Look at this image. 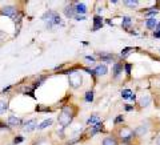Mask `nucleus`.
<instances>
[{
  "instance_id": "1",
  "label": "nucleus",
  "mask_w": 160,
  "mask_h": 145,
  "mask_svg": "<svg viewBox=\"0 0 160 145\" xmlns=\"http://www.w3.org/2000/svg\"><path fill=\"white\" fill-rule=\"evenodd\" d=\"M58 120H59V124H60L61 127H67V125L71 124V121H72V115L70 113V109H68L67 107L63 108V110L60 112Z\"/></svg>"
},
{
  "instance_id": "2",
  "label": "nucleus",
  "mask_w": 160,
  "mask_h": 145,
  "mask_svg": "<svg viewBox=\"0 0 160 145\" xmlns=\"http://www.w3.org/2000/svg\"><path fill=\"white\" fill-rule=\"evenodd\" d=\"M68 77H70V85L72 88H79L80 85H82V73L78 72V71H72V72H70V75H68Z\"/></svg>"
},
{
  "instance_id": "3",
  "label": "nucleus",
  "mask_w": 160,
  "mask_h": 145,
  "mask_svg": "<svg viewBox=\"0 0 160 145\" xmlns=\"http://www.w3.org/2000/svg\"><path fill=\"white\" fill-rule=\"evenodd\" d=\"M1 13L6 15V16H9V18H15L16 16V8L12 6H7L1 9Z\"/></svg>"
},
{
  "instance_id": "4",
  "label": "nucleus",
  "mask_w": 160,
  "mask_h": 145,
  "mask_svg": "<svg viewBox=\"0 0 160 145\" xmlns=\"http://www.w3.org/2000/svg\"><path fill=\"white\" fill-rule=\"evenodd\" d=\"M35 128H36V120L35 119L28 120V121H26L24 122V125H23L24 132H32Z\"/></svg>"
},
{
  "instance_id": "5",
  "label": "nucleus",
  "mask_w": 160,
  "mask_h": 145,
  "mask_svg": "<svg viewBox=\"0 0 160 145\" xmlns=\"http://www.w3.org/2000/svg\"><path fill=\"white\" fill-rule=\"evenodd\" d=\"M107 65L105 64H99L97 67L95 68V71H93V73L95 75H97V76H104L105 73H107Z\"/></svg>"
},
{
  "instance_id": "6",
  "label": "nucleus",
  "mask_w": 160,
  "mask_h": 145,
  "mask_svg": "<svg viewBox=\"0 0 160 145\" xmlns=\"http://www.w3.org/2000/svg\"><path fill=\"white\" fill-rule=\"evenodd\" d=\"M75 12L78 15H82V16H84L85 12H87V6H85L84 3H78L75 6Z\"/></svg>"
},
{
  "instance_id": "7",
  "label": "nucleus",
  "mask_w": 160,
  "mask_h": 145,
  "mask_svg": "<svg viewBox=\"0 0 160 145\" xmlns=\"http://www.w3.org/2000/svg\"><path fill=\"white\" fill-rule=\"evenodd\" d=\"M147 131H148V124L146 125H140V127L136 128V131H135V133L139 134V136H144V134L147 133Z\"/></svg>"
},
{
  "instance_id": "8",
  "label": "nucleus",
  "mask_w": 160,
  "mask_h": 145,
  "mask_svg": "<svg viewBox=\"0 0 160 145\" xmlns=\"http://www.w3.org/2000/svg\"><path fill=\"white\" fill-rule=\"evenodd\" d=\"M120 134H122V137L124 139V141H128V140L132 137V134H134V132L129 131V129H123L122 132H120Z\"/></svg>"
},
{
  "instance_id": "9",
  "label": "nucleus",
  "mask_w": 160,
  "mask_h": 145,
  "mask_svg": "<svg viewBox=\"0 0 160 145\" xmlns=\"http://www.w3.org/2000/svg\"><path fill=\"white\" fill-rule=\"evenodd\" d=\"M146 25H147V28H149V29H155L157 27V20L155 18L148 19V20L146 21Z\"/></svg>"
},
{
  "instance_id": "10",
  "label": "nucleus",
  "mask_w": 160,
  "mask_h": 145,
  "mask_svg": "<svg viewBox=\"0 0 160 145\" xmlns=\"http://www.w3.org/2000/svg\"><path fill=\"white\" fill-rule=\"evenodd\" d=\"M64 13H65V16H67V18H75V8H73L72 6L65 7V11H64Z\"/></svg>"
},
{
  "instance_id": "11",
  "label": "nucleus",
  "mask_w": 160,
  "mask_h": 145,
  "mask_svg": "<svg viewBox=\"0 0 160 145\" xmlns=\"http://www.w3.org/2000/svg\"><path fill=\"white\" fill-rule=\"evenodd\" d=\"M7 122H8V125H11V127H16V125L20 122V120H19V117H16V116H9L8 120H7Z\"/></svg>"
},
{
  "instance_id": "12",
  "label": "nucleus",
  "mask_w": 160,
  "mask_h": 145,
  "mask_svg": "<svg viewBox=\"0 0 160 145\" xmlns=\"http://www.w3.org/2000/svg\"><path fill=\"white\" fill-rule=\"evenodd\" d=\"M93 20H95V25H93V31H96V29H99L100 27L103 25V19L100 18V16H95V18H93Z\"/></svg>"
},
{
  "instance_id": "13",
  "label": "nucleus",
  "mask_w": 160,
  "mask_h": 145,
  "mask_svg": "<svg viewBox=\"0 0 160 145\" xmlns=\"http://www.w3.org/2000/svg\"><path fill=\"white\" fill-rule=\"evenodd\" d=\"M149 103H151V97L149 96H143L142 99H140V105L142 107H148Z\"/></svg>"
},
{
  "instance_id": "14",
  "label": "nucleus",
  "mask_w": 160,
  "mask_h": 145,
  "mask_svg": "<svg viewBox=\"0 0 160 145\" xmlns=\"http://www.w3.org/2000/svg\"><path fill=\"white\" fill-rule=\"evenodd\" d=\"M122 69H123V65H122V64H119V63L115 64V65H114V76H115V77H117V76L120 75Z\"/></svg>"
},
{
  "instance_id": "15",
  "label": "nucleus",
  "mask_w": 160,
  "mask_h": 145,
  "mask_svg": "<svg viewBox=\"0 0 160 145\" xmlns=\"http://www.w3.org/2000/svg\"><path fill=\"white\" fill-rule=\"evenodd\" d=\"M51 124H52V120H51V119H47V120H44L43 122H40V124L38 125V129H44V128L50 127Z\"/></svg>"
},
{
  "instance_id": "16",
  "label": "nucleus",
  "mask_w": 160,
  "mask_h": 145,
  "mask_svg": "<svg viewBox=\"0 0 160 145\" xmlns=\"http://www.w3.org/2000/svg\"><path fill=\"white\" fill-rule=\"evenodd\" d=\"M99 121H100V117L97 116V115H92V116L88 119V124H91V125H93V124H99Z\"/></svg>"
},
{
  "instance_id": "17",
  "label": "nucleus",
  "mask_w": 160,
  "mask_h": 145,
  "mask_svg": "<svg viewBox=\"0 0 160 145\" xmlns=\"http://www.w3.org/2000/svg\"><path fill=\"white\" fill-rule=\"evenodd\" d=\"M103 145H117V144L112 137H107V139L103 140Z\"/></svg>"
},
{
  "instance_id": "18",
  "label": "nucleus",
  "mask_w": 160,
  "mask_h": 145,
  "mask_svg": "<svg viewBox=\"0 0 160 145\" xmlns=\"http://www.w3.org/2000/svg\"><path fill=\"white\" fill-rule=\"evenodd\" d=\"M131 96H132V92L129 89L122 91V97H123V99H131Z\"/></svg>"
},
{
  "instance_id": "19",
  "label": "nucleus",
  "mask_w": 160,
  "mask_h": 145,
  "mask_svg": "<svg viewBox=\"0 0 160 145\" xmlns=\"http://www.w3.org/2000/svg\"><path fill=\"white\" fill-rule=\"evenodd\" d=\"M131 23H132V20H131V18H129V16H124V18H123V27L131 25Z\"/></svg>"
},
{
  "instance_id": "20",
  "label": "nucleus",
  "mask_w": 160,
  "mask_h": 145,
  "mask_svg": "<svg viewBox=\"0 0 160 145\" xmlns=\"http://www.w3.org/2000/svg\"><path fill=\"white\" fill-rule=\"evenodd\" d=\"M85 101H87V103L93 101V92H92V91H90V92L85 93Z\"/></svg>"
},
{
  "instance_id": "21",
  "label": "nucleus",
  "mask_w": 160,
  "mask_h": 145,
  "mask_svg": "<svg viewBox=\"0 0 160 145\" xmlns=\"http://www.w3.org/2000/svg\"><path fill=\"white\" fill-rule=\"evenodd\" d=\"M7 108H8V107H7V103L6 101H0V115L4 113V112L7 110Z\"/></svg>"
},
{
  "instance_id": "22",
  "label": "nucleus",
  "mask_w": 160,
  "mask_h": 145,
  "mask_svg": "<svg viewBox=\"0 0 160 145\" xmlns=\"http://www.w3.org/2000/svg\"><path fill=\"white\" fill-rule=\"evenodd\" d=\"M60 23H61L60 16H59L58 13H55V15H53V25H59Z\"/></svg>"
},
{
  "instance_id": "23",
  "label": "nucleus",
  "mask_w": 160,
  "mask_h": 145,
  "mask_svg": "<svg viewBox=\"0 0 160 145\" xmlns=\"http://www.w3.org/2000/svg\"><path fill=\"white\" fill-rule=\"evenodd\" d=\"M100 59H103V60H112V56L111 55H105V53H100Z\"/></svg>"
},
{
  "instance_id": "24",
  "label": "nucleus",
  "mask_w": 160,
  "mask_h": 145,
  "mask_svg": "<svg viewBox=\"0 0 160 145\" xmlns=\"http://www.w3.org/2000/svg\"><path fill=\"white\" fill-rule=\"evenodd\" d=\"M24 141V139L21 136H18V137H15V140H14V144L16 145V144H20V142H23Z\"/></svg>"
},
{
  "instance_id": "25",
  "label": "nucleus",
  "mask_w": 160,
  "mask_h": 145,
  "mask_svg": "<svg viewBox=\"0 0 160 145\" xmlns=\"http://www.w3.org/2000/svg\"><path fill=\"white\" fill-rule=\"evenodd\" d=\"M132 48H125L124 51H122V57H125V56H128V52H131Z\"/></svg>"
},
{
  "instance_id": "26",
  "label": "nucleus",
  "mask_w": 160,
  "mask_h": 145,
  "mask_svg": "<svg viewBox=\"0 0 160 145\" xmlns=\"http://www.w3.org/2000/svg\"><path fill=\"white\" fill-rule=\"evenodd\" d=\"M124 4L125 6H128V7H136L137 1H124Z\"/></svg>"
},
{
  "instance_id": "27",
  "label": "nucleus",
  "mask_w": 160,
  "mask_h": 145,
  "mask_svg": "<svg viewBox=\"0 0 160 145\" xmlns=\"http://www.w3.org/2000/svg\"><path fill=\"white\" fill-rule=\"evenodd\" d=\"M100 131V124H96L95 127H93V129H92V134H95L96 132H99Z\"/></svg>"
},
{
  "instance_id": "28",
  "label": "nucleus",
  "mask_w": 160,
  "mask_h": 145,
  "mask_svg": "<svg viewBox=\"0 0 160 145\" xmlns=\"http://www.w3.org/2000/svg\"><path fill=\"white\" fill-rule=\"evenodd\" d=\"M125 72H127V75L131 73V64H125Z\"/></svg>"
},
{
  "instance_id": "29",
  "label": "nucleus",
  "mask_w": 160,
  "mask_h": 145,
  "mask_svg": "<svg viewBox=\"0 0 160 145\" xmlns=\"http://www.w3.org/2000/svg\"><path fill=\"white\" fill-rule=\"evenodd\" d=\"M75 19H76V20H84L85 16H82V15H75Z\"/></svg>"
},
{
  "instance_id": "30",
  "label": "nucleus",
  "mask_w": 160,
  "mask_h": 145,
  "mask_svg": "<svg viewBox=\"0 0 160 145\" xmlns=\"http://www.w3.org/2000/svg\"><path fill=\"white\" fill-rule=\"evenodd\" d=\"M123 120H124V119H123V116H117V119L115 120V122H116V124H117V122H122Z\"/></svg>"
},
{
  "instance_id": "31",
  "label": "nucleus",
  "mask_w": 160,
  "mask_h": 145,
  "mask_svg": "<svg viewBox=\"0 0 160 145\" xmlns=\"http://www.w3.org/2000/svg\"><path fill=\"white\" fill-rule=\"evenodd\" d=\"M85 59H87L88 61H95V59H93L92 56H87V57H85Z\"/></svg>"
},
{
  "instance_id": "32",
  "label": "nucleus",
  "mask_w": 160,
  "mask_h": 145,
  "mask_svg": "<svg viewBox=\"0 0 160 145\" xmlns=\"http://www.w3.org/2000/svg\"><path fill=\"white\" fill-rule=\"evenodd\" d=\"M154 36L155 37H160V32H154Z\"/></svg>"
},
{
  "instance_id": "33",
  "label": "nucleus",
  "mask_w": 160,
  "mask_h": 145,
  "mask_svg": "<svg viewBox=\"0 0 160 145\" xmlns=\"http://www.w3.org/2000/svg\"><path fill=\"white\" fill-rule=\"evenodd\" d=\"M4 35H6V33H4V32L1 31V29H0V39H3V37H4Z\"/></svg>"
},
{
  "instance_id": "34",
  "label": "nucleus",
  "mask_w": 160,
  "mask_h": 145,
  "mask_svg": "<svg viewBox=\"0 0 160 145\" xmlns=\"http://www.w3.org/2000/svg\"><path fill=\"white\" fill-rule=\"evenodd\" d=\"M125 109H127V110H132V107H131V105H125Z\"/></svg>"
},
{
  "instance_id": "35",
  "label": "nucleus",
  "mask_w": 160,
  "mask_h": 145,
  "mask_svg": "<svg viewBox=\"0 0 160 145\" xmlns=\"http://www.w3.org/2000/svg\"><path fill=\"white\" fill-rule=\"evenodd\" d=\"M155 31H156V32H160V24H157V27L155 28Z\"/></svg>"
},
{
  "instance_id": "36",
  "label": "nucleus",
  "mask_w": 160,
  "mask_h": 145,
  "mask_svg": "<svg viewBox=\"0 0 160 145\" xmlns=\"http://www.w3.org/2000/svg\"><path fill=\"white\" fill-rule=\"evenodd\" d=\"M157 145H160V137L157 139Z\"/></svg>"
}]
</instances>
